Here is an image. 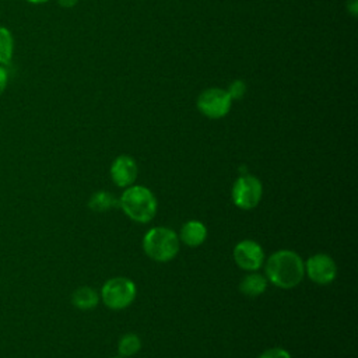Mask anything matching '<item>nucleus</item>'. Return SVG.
I'll return each mask as SVG.
<instances>
[{
  "label": "nucleus",
  "instance_id": "nucleus-15",
  "mask_svg": "<svg viewBox=\"0 0 358 358\" xmlns=\"http://www.w3.org/2000/svg\"><path fill=\"white\" fill-rule=\"evenodd\" d=\"M141 348V340L137 334L134 333H127L124 334L120 340H119V344H117V351H119V355L126 358V357H131L134 354H137Z\"/></svg>",
  "mask_w": 358,
  "mask_h": 358
},
{
  "label": "nucleus",
  "instance_id": "nucleus-2",
  "mask_svg": "<svg viewBox=\"0 0 358 358\" xmlns=\"http://www.w3.org/2000/svg\"><path fill=\"white\" fill-rule=\"evenodd\" d=\"M117 201L124 214L136 222H148L157 213V199L144 186H129Z\"/></svg>",
  "mask_w": 358,
  "mask_h": 358
},
{
  "label": "nucleus",
  "instance_id": "nucleus-1",
  "mask_svg": "<svg viewBox=\"0 0 358 358\" xmlns=\"http://www.w3.org/2000/svg\"><path fill=\"white\" fill-rule=\"evenodd\" d=\"M264 270L271 284L289 289L302 281L305 275V262L296 252L282 249L274 252L267 259Z\"/></svg>",
  "mask_w": 358,
  "mask_h": 358
},
{
  "label": "nucleus",
  "instance_id": "nucleus-8",
  "mask_svg": "<svg viewBox=\"0 0 358 358\" xmlns=\"http://www.w3.org/2000/svg\"><path fill=\"white\" fill-rule=\"evenodd\" d=\"M234 259L241 268L248 271H256L264 263V252L257 242L252 239H245L236 243L234 249Z\"/></svg>",
  "mask_w": 358,
  "mask_h": 358
},
{
  "label": "nucleus",
  "instance_id": "nucleus-19",
  "mask_svg": "<svg viewBox=\"0 0 358 358\" xmlns=\"http://www.w3.org/2000/svg\"><path fill=\"white\" fill-rule=\"evenodd\" d=\"M347 11L352 15L357 17L358 15V0H347Z\"/></svg>",
  "mask_w": 358,
  "mask_h": 358
},
{
  "label": "nucleus",
  "instance_id": "nucleus-3",
  "mask_svg": "<svg viewBox=\"0 0 358 358\" xmlns=\"http://www.w3.org/2000/svg\"><path fill=\"white\" fill-rule=\"evenodd\" d=\"M143 249L155 262H169L179 252V236L165 227L151 228L143 238Z\"/></svg>",
  "mask_w": 358,
  "mask_h": 358
},
{
  "label": "nucleus",
  "instance_id": "nucleus-16",
  "mask_svg": "<svg viewBox=\"0 0 358 358\" xmlns=\"http://www.w3.org/2000/svg\"><path fill=\"white\" fill-rule=\"evenodd\" d=\"M232 101H239L246 94V84L242 80H234L229 83L228 88L225 90Z\"/></svg>",
  "mask_w": 358,
  "mask_h": 358
},
{
  "label": "nucleus",
  "instance_id": "nucleus-4",
  "mask_svg": "<svg viewBox=\"0 0 358 358\" xmlns=\"http://www.w3.org/2000/svg\"><path fill=\"white\" fill-rule=\"evenodd\" d=\"M136 294V284L126 277H113L108 280L101 289L103 303L115 310L127 308L134 301Z\"/></svg>",
  "mask_w": 358,
  "mask_h": 358
},
{
  "label": "nucleus",
  "instance_id": "nucleus-21",
  "mask_svg": "<svg viewBox=\"0 0 358 358\" xmlns=\"http://www.w3.org/2000/svg\"><path fill=\"white\" fill-rule=\"evenodd\" d=\"M25 1L31 4H43V3H48L49 0H25Z\"/></svg>",
  "mask_w": 358,
  "mask_h": 358
},
{
  "label": "nucleus",
  "instance_id": "nucleus-13",
  "mask_svg": "<svg viewBox=\"0 0 358 358\" xmlns=\"http://www.w3.org/2000/svg\"><path fill=\"white\" fill-rule=\"evenodd\" d=\"M14 55V36L13 32L4 27L0 25V64L7 66L11 63Z\"/></svg>",
  "mask_w": 358,
  "mask_h": 358
},
{
  "label": "nucleus",
  "instance_id": "nucleus-20",
  "mask_svg": "<svg viewBox=\"0 0 358 358\" xmlns=\"http://www.w3.org/2000/svg\"><path fill=\"white\" fill-rule=\"evenodd\" d=\"M56 1L63 8H71L78 3V0H56Z\"/></svg>",
  "mask_w": 358,
  "mask_h": 358
},
{
  "label": "nucleus",
  "instance_id": "nucleus-12",
  "mask_svg": "<svg viewBox=\"0 0 358 358\" xmlns=\"http://www.w3.org/2000/svg\"><path fill=\"white\" fill-rule=\"evenodd\" d=\"M99 302L98 292L91 287H80L71 295V303L80 310H91Z\"/></svg>",
  "mask_w": 358,
  "mask_h": 358
},
{
  "label": "nucleus",
  "instance_id": "nucleus-5",
  "mask_svg": "<svg viewBox=\"0 0 358 358\" xmlns=\"http://www.w3.org/2000/svg\"><path fill=\"white\" fill-rule=\"evenodd\" d=\"M232 99L228 92L220 87H210L201 91L197 96L196 106L201 115L208 119H221L228 115Z\"/></svg>",
  "mask_w": 358,
  "mask_h": 358
},
{
  "label": "nucleus",
  "instance_id": "nucleus-7",
  "mask_svg": "<svg viewBox=\"0 0 358 358\" xmlns=\"http://www.w3.org/2000/svg\"><path fill=\"white\" fill-rule=\"evenodd\" d=\"M305 273L313 282L326 285L336 278L337 266L329 255L316 253L305 262Z\"/></svg>",
  "mask_w": 358,
  "mask_h": 358
},
{
  "label": "nucleus",
  "instance_id": "nucleus-10",
  "mask_svg": "<svg viewBox=\"0 0 358 358\" xmlns=\"http://www.w3.org/2000/svg\"><path fill=\"white\" fill-rule=\"evenodd\" d=\"M207 238V228L203 222L192 220L182 225L180 229V241L192 248L200 246Z\"/></svg>",
  "mask_w": 358,
  "mask_h": 358
},
{
  "label": "nucleus",
  "instance_id": "nucleus-18",
  "mask_svg": "<svg viewBox=\"0 0 358 358\" xmlns=\"http://www.w3.org/2000/svg\"><path fill=\"white\" fill-rule=\"evenodd\" d=\"M8 84V73L6 70V66L0 64V95L6 91Z\"/></svg>",
  "mask_w": 358,
  "mask_h": 358
},
{
  "label": "nucleus",
  "instance_id": "nucleus-14",
  "mask_svg": "<svg viewBox=\"0 0 358 358\" xmlns=\"http://www.w3.org/2000/svg\"><path fill=\"white\" fill-rule=\"evenodd\" d=\"M116 206H119V201L113 197V194H110L106 190H99V192L94 193L88 201V207L96 213L109 211L110 208H113Z\"/></svg>",
  "mask_w": 358,
  "mask_h": 358
},
{
  "label": "nucleus",
  "instance_id": "nucleus-6",
  "mask_svg": "<svg viewBox=\"0 0 358 358\" xmlns=\"http://www.w3.org/2000/svg\"><path fill=\"white\" fill-rule=\"evenodd\" d=\"M231 196L236 207L242 210H252L262 200V196H263L262 182L256 176H252L248 173L242 175L234 182Z\"/></svg>",
  "mask_w": 358,
  "mask_h": 358
},
{
  "label": "nucleus",
  "instance_id": "nucleus-9",
  "mask_svg": "<svg viewBox=\"0 0 358 358\" xmlns=\"http://www.w3.org/2000/svg\"><path fill=\"white\" fill-rule=\"evenodd\" d=\"M137 164L130 155H119L110 166V178L119 187H129L137 178Z\"/></svg>",
  "mask_w": 358,
  "mask_h": 358
},
{
  "label": "nucleus",
  "instance_id": "nucleus-17",
  "mask_svg": "<svg viewBox=\"0 0 358 358\" xmlns=\"http://www.w3.org/2000/svg\"><path fill=\"white\" fill-rule=\"evenodd\" d=\"M259 358H291L289 352L284 348H270V350H266L264 352H262V355Z\"/></svg>",
  "mask_w": 358,
  "mask_h": 358
},
{
  "label": "nucleus",
  "instance_id": "nucleus-22",
  "mask_svg": "<svg viewBox=\"0 0 358 358\" xmlns=\"http://www.w3.org/2000/svg\"><path fill=\"white\" fill-rule=\"evenodd\" d=\"M113 358H123V357H113Z\"/></svg>",
  "mask_w": 358,
  "mask_h": 358
},
{
  "label": "nucleus",
  "instance_id": "nucleus-11",
  "mask_svg": "<svg viewBox=\"0 0 358 358\" xmlns=\"http://www.w3.org/2000/svg\"><path fill=\"white\" fill-rule=\"evenodd\" d=\"M266 288H267V278L255 271H252L250 274H246L239 284L241 292L250 298H256L262 295L266 291Z\"/></svg>",
  "mask_w": 358,
  "mask_h": 358
}]
</instances>
